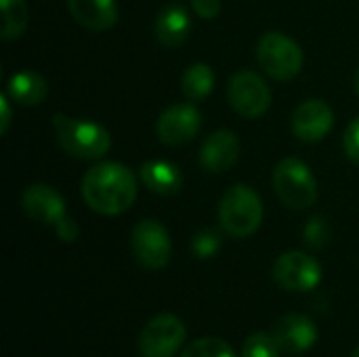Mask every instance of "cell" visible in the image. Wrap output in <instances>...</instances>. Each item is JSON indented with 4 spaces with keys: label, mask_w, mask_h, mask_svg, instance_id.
Here are the masks:
<instances>
[{
    "label": "cell",
    "mask_w": 359,
    "mask_h": 357,
    "mask_svg": "<svg viewBox=\"0 0 359 357\" xmlns=\"http://www.w3.org/2000/svg\"><path fill=\"white\" fill-rule=\"evenodd\" d=\"M185 324L170 314L156 316L139 332V353L141 357H172L185 341Z\"/></svg>",
    "instance_id": "8992f818"
},
{
    "label": "cell",
    "mask_w": 359,
    "mask_h": 357,
    "mask_svg": "<svg viewBox=\"0 0 359 357\" xmlns=\"http://www.w3.org/2000/svg\"><path fill=\"white\" fill-rule=\"evenodd\" d=\"M202 126V116L191 103H175L162 112L156 124V133L164 145H185L189 143Z\"/></svg>",
    "instance_id": "30bf717a"
},
{
    "label": "cell",
    "mask_w": 359,
    "mask_h": 357,
    "mask_svg": "<svg viewBox=\"0 0 359 357\" xmlns=\"http://www.w3.org/2000/svg\"><path fill=\"white\" fill-rule=\"evenodd\" d=\"M82 198L99 215H122L137 200V179L124 164L101 162L82 177Z\"/></svg>",
    "instance_id": "6da1fadb"
},
{
    "label": "cell",
    "mask_w": 359,
    "mask_h": 357,
    "mask_svg": "<svg viewBox=\"0 0 359 357\" xmlns=\"http://www.w3.org/2000/svg\"><path fill=\"white\" fill-rule=\"evenodd\" d=\"M191 6L202 19H215L221 11V0H191Z\"/></svg>",
    "instance_id": "484cf974"
},
{
    "label": "cell",
    "mask_w": 359,
    "mask_h": 357,
    "mask_svg": "<svg viewBox=\"0 0 359 357\" xmlns=\"http://www.w3.org/2000/svg\"><path fill=\"white\" fill-rule=\"evenodd\" d=\"M154 32L162 46H168V48L181 46L189 38V32H191L189 13L181 4H170V6L162 8V13L156 19Z\"/></svg>",
    "instance_id": "2e32d148"
},
{
    "label": "cell",
    "mask_w": 359,
    "mask_h": 357,
    "mask_svg": "<svg viewBox=\"0 0 359 357\" xmlns=\"http://www.w3.org/2000/svg\"><path fill=\"white\" fill-rule=\"evenodd\" d=\"M6 95L23 107H34L48 95V84L38 72H17L8 78Z\"/></svg>",
    "instance_id": "ac0fdd59"
},
{
    "label": "cell",
    "mask_w": 359,
    "mask_h": 357,
    "mask_svg": "<svg viewBox=\"0 0 359 357\" xmlns=\"http://www.w3.org/2000/svg\"><path fill=\"white\" fill-rule=\"evenodd\" d=\"M273 280L284 290L307 292L320 284L322 267L311 255H305L301 250L284 252L273 263Z\"/></svg>",
    "instance_id": "9c48e42d"
},
{
    "label": "cell",
    "mask_w": 359,
    "mask_h": 357,
    "mask_svg": "<svg viewBox=\"0 0 359 357\" xmlns=\"http://www.w3.org/2000/svg\"><path fill=\"white\" fill-rule=\"evenodd\" d=\"M21 208L32 221H38L42 225H53V227L63 217H67L61 194L44 183H34L23 191Z\"/></svg>",
    "instance_id": "7c38bea8"
},
{
    "label": "cell",
    "mask_w": 359,
    "mask_h": 357,
    "mask_svg": "<svg viewBox=\"0 0 359 357\" xmlns=\"http://www.w3.org/2000/svg\"><path fill=\"white\" fill-rule=\"evenodd\" d=\"M259 65L276 80H292L303 69L305 57L301 46L280 32H269L259 40L257 46Z\"/></svg>",
    "instance_id": "5b68a950"
},
{
    "label": "cell",
    "mask_w": 359,
    "mask_h": 357,
    "mask_svg": "<svg viewBox=\"0 0 359 357\" xmlns=\"http://www.w3.org/2000/svg\"><path fill=\"white\" fill-rule=\"evenodd\" d=\"M72 19L88 29H109L118 21L116 0H67Z\"/></svg>",
    "instance_id": "9a60e30c"
},
{
    "label": "cell",
    "mask_w": 359,
    "mask_h": 357,
    "mask_svg": "<svg viewBox=\"0 0 359 357\" xmlns=\"http://www.w3.org/2000/svg\"><path fill=\"white\" fill-rule=\"evenodd\" d=\"M334 124V112L326 101L320 99H309L303 101L290 120L292 133L297 139L305 141V143H318L322 141Z\"/></svg>",
    "instance_id": "8fae6325"
},
{
    "label": "cell",
    "mask_w": 359,
    "mask_h": 357,
    "mask_svg": "<svg viewBox=\"0 0 359 357\" xmlns=\"http://www.w3.org/2000/svg\"><path fill=\"white\" fill-rule=\"evenodd\" d=\"M227 97L231 107L244 118L263 116L271 103V90L267 82L250 69H242L229 80Z\"/></svg>",
    "instance_id": "ba28073f"
},
{
    "label": "cell",
    "mask_w": 359,
    "mask_h": 357,
    "mask_svg": "<svg viewBox=\"0 0 359 357\" xmlns=\"http://www.w3.org/2000/svg\"><path fill=\"white\" fill-rule=\"evenodd\" d=\"M133 257L145 269H162L170 261V236L156 219H145L130 234Z\"/></svg>",
    "instance_id": "52a82bcc"
},
{
    "label": "cell",
    "mask_w": 359,
    "mask_h": 357,
    "mask_svg": "<svg viewBox=\"0 0 359 357\" xmlns=\"http://www.w3.org/2000/svg\"><path fill=\"white\" fill-rule=\"evenodd\" d=\"M53 126H55L59 145L74 158L97 160V158H103L111 147L109 133L97 122L72 118L65 114H55Z\"/></svg>",
    "instance_id": "7a4b0ae2"
},
{
    "label": "cell",
    "mask_w": 359,
    "mask_h": 357,
    "mask_svg": "<svg viewBox=\"0 0 359 357\" xmlns=\"http://www.w3.org/2000/svg\"><path fill=\"white\" fill-rule=\"evenodd\" d=\"M271 335L278 341L282 353H303V351L311 349L318 341L316 324L303 314L282 316L273 324Z\"/></svg>",
    "instance_id": "4fadbf2b"
},
{
    "label": "cell",
    "mask_w": 359,
    "mask_h": 357,
    "mask_svg": "<svg viewBox=\"0 0 359 357\" xmlns=\"http://www.w3.org/2000/svg\"><path fill=\"white\" fill-rule=\"evenodd\" d=\"M282 349L271 332H255L244 341L242 357H280Z\"/></svg>",
    "instance_id": "44dd1931"
},
{
    "label": "cell",
    "mask_w": 359,
    "mask_h": 357,
    "mask_svg": "<svg viewBox=\"0 0 359 357\" xmlns=\"http://www.w3.org/2000/svg\"><path fill=\"white\" fill-rule=\"evenodd\" d=\"M263 221V202L259 194L244 185H231L219 204V223L225 234L233 238L252 236Z\"/></svg>",
    "instance_id": "3957f363"
},
{
    "label": "cell",
    "mask_w": 359,
    "mask_h": 357,
    "mask_svg": "<svg viewBox=\"0 0 359 357\" xmlns=\"http://www.w3.org/2000/svg\"><path fill=\"white\" fill-rule=\"evenodd\" d=\"M55 231H57V236H59L63 242H74V240L78 238V234H80L76 221L69 219V217H63V219L55 225Z\"/></svg>",
    "instance_id": "4316f807"
},
{
    "label": "cell",
    "mask_w": 359,
    "mask_h": 357,
    "mask_svg": "<svg viewBox=\"0 0 359 357\" xmlns=\"http://www.w3.org/2000/svg\"><path fill=\"white\" fill-rule=\"evenodd\" d=\"M8 95H2L0 97V133L4 135L8 130V124H11V103H8Z\"/></svg>",
    "instance_id": "83f0119b"
},
{
    "label": "cell",
    "mask_w": 359,
    "mask_h": 357,
    "mask_svg": "<svg viewBox=\"0 0 359 357\" xmlns=\"http://www.w3.org/2000/svg\"><path fill=\"white\" fill-rule=\"evenodd\" d=\"M273 187L280 200L292 210L311 208L318 200V181L299 158H284L273 170Z\"/></svg>",
    "instance_id": "277c9868"
},
{
    "label": "cell",
    "mask_w": 359,
    "mask_h": 357,
    "mask_svg": "<svg viewBox=\"0 0 359 357\" xmlns=\"http://www.w3.org/2000/svg\"><path fill=\"white\" fill-rule=\"evenodd\" d=\"M351 357H359V347H358V349H355V353H353V356H351Z\"/></svg>",
    "instance_id": "f546056e"
},
{
    "label": "cell",
    "mask_w": 359,
    "mask_h": 357,
    "mask_svg": "<svg viewBox=\"0 0 359 357\" xmlns=\"http://www.w3.org/2000/svg\"><path fill=\"white\" fill-rule=\"evenodd\" d=\"M2 8V40H17L27 27V4L25 0H0Z\"/></svg>",
    "instance_id": "ffe728a7"
},
{
    "label": "cell",
    "mask_w": 359,
    "mask_h": 357,
    "mask_svg": "<svg viewBox=\"0 0 359 357\" xmlns=\"http://www.w3.org/2000/svg\"><path fill=\"white\" fill-rule=\"evenodd\" d=\"M181 357H236V353L229 347V343L208 337V339L194 341L189 347H185Z\"/></svg>",
    "instance_id": "7402d4cb"
},
{
    "label": "cell",
    "mask_w": 359,
    "mask_h": 357,
    "mask_svg": "<svg viewBox=\"0 0 359 357\" xmlns=\"http://www.w3.org/2000/svg\"><path fill=\"white\" fill-rule=\"evenodd\" d=\"M212 86H215V72L206 63L189 65L181 78V88H183L185 97L191 101H200V99L208 97L212 93Z\"/></svg>",
    "instance_id": "d6986e66"
},
{
    "label": "cell",
    "mask_w": 359,
    "mask_h": 357,
    "mask_svg": "<svg viewBox=\"0 0 359 357\" xmlns=\"http://www.w3.org/2000/svg\"><path fill=\"white\" fill-rule=\"evenodd\" d=\"M139 175H141L143 185L158 196H175L183 187L181 170L172 162H166V160H149L141 164Z\"/></svg>",
    "instance_id": "e0dca14e"
},
{
    "label": "cell",
    "mask_w": 359,
    "mask_h": 357,
    "mask_svg": "<svg viewBox=\"0 0 359 357\" xmlns=\"http://www.w3.org/2000/svg\"><path fill=\"white\" fill-rule=\"evenodd\" d=\"M240 158V139L231 130H217L200 147V164L208 173H225Z\"/></svg>",
    "instance_id": "5bb4252c"
},
{
    "label": "cell",
    "mask_w": 359,
    "mask_h": 357,
    "mask_svg": "<svg viewBox=\"0 0 359 357\" xmlns=\"http://www.w3.org/2000/svg\"><path fill=\"white\" fill-rule=\"evenodd\" d=\"M355 90H358V95H359V69H358V74H355Z\"/></svg>",
    "instance_id": "f1b7e54d"
},
{
    "label": "cell",
    "mask_w": 359,
    "mask_h": 357,
    "mask_svg": "<svg viewBox=\"0 0 359 357\" xmlns=\"http://www.w3.org/2000/svg\"><path fill=\"white\" fill-rule=\"evenodd\" d=\"M343 145H345V151H347L349 160H353L355 164H359V118H355V120L347 126Z\"/></svg>",
    "instance_id": "d4e9b609"
},
{
    "label": "cell",
    "mask_w": 359,
    "mask_h": 357,
    "mask_svg": "<svg viewBox=\"0 0 359 357\" xmlns=\"http://www.w3.org/2000/svg\"><path fill=\"white\" fill-rule=\"evenodd\" d=\"M191 248H194L196 257L208 259V257H212V255L219 252V248H221V236L215 229H202V231L196 234V238L191 242Z\"/></svg>",
    "instance_id": "603a6c76"
},
{
    "label": "cell",
    "mask_w": 359,
    "mask_h": 357,
    "mask_svg": "<svg viewBox=\"0 0 359 357\" xmlns=\"http://www.w3.org/2000/svg\"><path fill=\"white\" fill-rule=\"evenodd\" d=\"M305 240L313 248H324L328 244V240H330V229H328L326 221L320 219V217L311 219L307 223V227H305Z\"/></svg>",
    "instance_id": "cb8c5ba5"
}]
</instances>
